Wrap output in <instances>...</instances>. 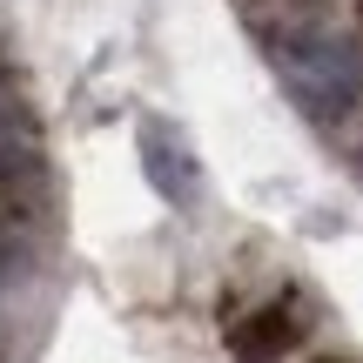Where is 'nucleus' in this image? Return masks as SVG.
Wrapping results in <instances>:
<instances>
[{
  "label": "nucleus",
  "instance_id": "f257e3e1",
  "mask_svg": "<svg viewBox=\"0 0 363 363\" xmlns=\"http://www.w3.org/2000/svg\"><path fill=\"white\" fill-rule=\"evenodd\" d=\"M269 54H276L283 88L296 94V108H303V115H316V121H337L343 108L357 101V88H363V54H357V40L330 34V27L269 40Z\"/></svg>",
  "mask_w": 363,
  "mask_h": 363
},
{
  "label": "nucleus",
  "instance_id": "f03ea898",
  "mask_svg": "<svg viewBox=\"0 0 363 363\" xmlns=\"http://www.w3.org/2000/svg\"><path fill=\"white\" fill-rule=\"evenodd\" d=\"M142 169H148V182H155V195L169 208H195L202 202V162H195L189 135H182L169 115L142 121Z\"/></svg>",
  "mask_w": 363,
  "mask_h": 363
},
{
  "label": "nucleus",
  "instance_id": "7ed1b4c3",
  "mask_svg": "<svg viewBox=\"0 0 363 363\" xmlns=\"http://www.w3.org/2000/svg\"><path fill=\"white\" fill-rule=\"evenodd\" d=\"M296 316L289 310H256V316H242V323L229 330V357L235 363H276V357H289L296 350Z\"/></svg>",
  "mask_w": 363,
  "mask_h": 363
},
{
  "label": "nucleus",
  "instance_id": "20e7f679",
  "mask_svg": "<svg viewBox=\"0 0 363 363\" xmlns=\"http://www.w3.org/2000/svg\"><path fill=\"white\" fill-rule=\"evenodd\" d=\"M316 363H343V357H316Z\"/></svg>",
  "mask_w": 363,
  "mask_h": 363
}]
</instances>
